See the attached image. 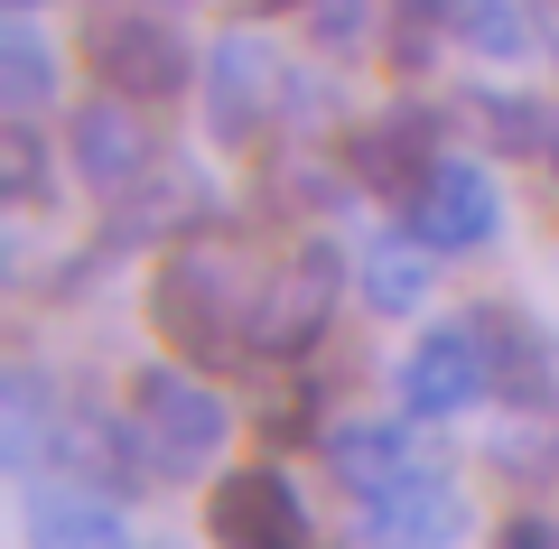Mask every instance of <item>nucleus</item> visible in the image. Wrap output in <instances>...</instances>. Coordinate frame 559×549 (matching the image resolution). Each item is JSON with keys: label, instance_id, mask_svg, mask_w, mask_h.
I'll use <instances>...</instances> for the list:
<instances>
[{"label": "nucleus", "instance_id": "obj_10", "mask_svg": "<svg viewBox=\"0 0 559 549\" xmlns=\"http://www.w3.org/2000/svg\"><path fill=\"white\" fill-rule=\"evenodd\" d=\"M345 158H355V187H364V196H392L401 205L419 177L448 158V112H429V103H382V112L345 140Z\"/></svg>", "mask_w": 559, "mask_h": 549}, {"label": "nucleus", "instance_id": "obj_18", "mask_svg": "<svg viewBox=\"0 0 559 549\" xmlns=\"http://www.w3.org/2000/svg\"><path fill=\"white\" fill-rule=\"evenodd\" d=\"M495 549H559V522L522 503V512H503V522H495Z\"/></svg>", "mask_w": 559, "mask_h": 549}, {"label": "nucleus", "instance_id": "obj_6", "mask_svg": "<svg viewBox=\"0 0 559 549\" xmlns=\"http://www.w3.org/2000/svg\"><path fill=\"white\" fill-rule=\"evenodd\" d=\"M345 308V261L326 252L318 234H299L289 252L261 261V298H252V354L289 363V354H318L326 326Z\"/></svg>", "mask_w": 559, "mask_h": 549}, {"label": "nucleus", "instance_id": "obj_16", "mask_svg": "<svg viewBox=\"0 0 559 549\" xmlns=\"http://www.w3.org/2000/svg\"><path fill=\"white\" fill-rule=\"evenodd\" d=\"M299 38L326 47V57H364V47H373V0H308Z\"/></svg>", "mask_w": 559, "mask_h": 549}, {"label": "nucleus", "instance_id": "obj_1", "mask_svg": "<svg viewBox=\"0 0 559 549\" xmlns=\"http://www.w3.org/2000/svg\"><path fill=\"white\" fill-rule=\"evenodd\" d=\"M121 429H131V466L150 493L168 485H215L224 447H234V410L205 382V363L168 354V363H140L131 392H121Z\"/></svg>", "mask_w": 559, "mask_h": 549}, {"label": "nucleus", "instance_id": "obj_20", "mask_svg": "<svg viewBox=\"0 0 559 549\" xmlns=\"http://www.w3.org/2000/svg\"><path fill=\"white\" fill-rule=\"evenodd\" d=\"M550 65H559V28H550Z\"/></svg>", "mask_w": 559, "mask_h": 549}, {"label": "nucleus", "instance_id": "obj_8", "mask_svg": "<svg viewBox=\"0 0 559 549\" xmlns=\"http://www.w3.org/2000/svg\"><path fill=\"white\" fill-rule=\"evenodd\" d=\"M401 224H411L439 261H466V252H485V242H503V187H495V168H485V158H439V168L401 196Z\"/></svg>", "mask_w": 559, "mask_h": 549}, {"label": "nucleus", "instance_id": "obj_13", "mask_svg": "<svg viewBox=\"0 0 559 549\" xmlns=\"http://www.w3.org/2000/svg\"><path fill=\"white\" fill-rule=\"evenodd\" d=\"M57 84H66L57 38L38 28V10H10V28H0V112H10V121L57 112Z\"/></svg>", "mask_w": 559, "mask_h": 549}, {"label": "nucleus", "instance_id": "obj_12", "mask_svg": "<svg viewBox=\"0 0 559 549\" xmlns=\"http://www.w3.org/2000/svg\"><path fill=\"white\" fill-rule=\"evenodd\" d=\"M429 289H439V252L392 215V234H373V242H364V261H355V298L373 317H419V308H429Z\"/></svg>", "mask_w": 559, "mask_h": 549}, {"label": "nucleus", "instance_id": "obj_14", "mask_svg": "<svg viewBox=\"0 0 559 549\" xmlns=\"http://www.w3.org/2000/svg\"><path fill=\"white\" fill-rule=\"evenodd\" d=\"M448 38H457L466 57L522 65L532 47H550V28H540V10H532V0H448Z\"/></svg>", "mask_w": 559, "mask_h": 549}, {"label": "nucleus", "instance_id": "obj_17", "mask_svg": "<svg viewBox=\"0 0 559 549\" xmlns=\"http://www.w3.org/2000/svg\"><path fill=\"white\" fill-rule=\"evenodd\" d=\"M0 150H10V205H47V150H38V121H10L0 131Z\"/></svg>", "mask_w": 559, "mask_h": 549}, {"label": "nucleus", "instance_id": "obj_11", "mask_svg": "<svg viewBox=\"0 0 559 549\" xmlns=\"http://www.w3.org/2000/svg\"><path fill=\"white\" fill-rule=\"evenodd\" d=\"M28 549H131V530H121V493L103 485H38L28 475Z\"/></svg>", "mask_w": 559, "mask_h": 549}, {"label": "nucleus", "instance_id": "obj_3", "mask_svg": "<svg viewBox=\"0 0 559 549\" xmlns=\"http://www.w3.org/2000/svg\"><path fill=\"white\" fill-rule=\"evenodd\" d=\"M485 401H503L495 298H476V308H457V317H429V335H419L411 363H401V410H419L429 429H448V419L485 410Z\"/></svg>", "mask_w": 559, "mask_h": 549}, {"label": "nucleus", "instance_id": "obj_15", "mask_svg": "<svg viewBox=\"0 0 559 549\" xmlns=\"http://www.w3.org/2000/svg\"><path fill=\"white\" fill-rule=\"evenodd\" d=\"M485 131H495V150H522V158H540L550 150V131H559V103H540V94H485Z\"/></svg>", "mask_w": 559, "mask_h": 549}, {"label": "nucleus", "instance_id": "obj_19", "mask_svg": "<svg viewBox=\"0 0 559 549\" xmlns=\"http://www.w3.org/2000/svg\"><path fill=\"white\" fill-rule=\"evenodd\" d=\"M540 168H550V187H559V131H550V150H540Z\"/></svg>", "mask_w": 559, "mask_h": 549}, {"label": "nucleus", "instance_id": "obj_7", "mask_svg": "<svg viewBox=\"0 0 559 549\" xmlns=\"http://www.w3.org/2000/svg\"><path fill=\"white\" fill-rule=\"evenodd\" d=\"M66 177H75L84 196H103V205H121L131 187H150L159 177V121H150V103H131V94H84V103H66Z\"/></svg>", "mask_w": 559, "mask_h": 549}, {"label": "nucleus", "instance_id": "obj_9", "mask_svg": "<svg viewBox=\"0 0 559 549\" xmlns=\"http://www.w3.org/2000/svg\"><path fill=\"white\" fill-rule=\"evenodd\" d=\"M205 540L215 549H318V522H308L299 485L280 466H224L205 485Z\"/></svg>", "mask_w": 559, "mask_h": 549}, {"label": "nucleus", "instance_id": "obj_4", "mask_svg": "<svg viewBox=\"0 0 559 549\" xmlns=\"http://www.w3.org/2000/svg\"><path fill=\"white\" fill-rule=\"evenodd\" d=\"M75 47H84V65H94V84L103 94H131V103H178L187 84L205 75V57L178 38V20H168V0L150 10V0H121V10H94V20L75 28Z\"/></svg>", "mask_w": 559, "mask_h": 549}, {"label": "nucleus", "instance_id": "obj_21", "mask_svg": "<svg viewBox=\"0 0 559 549\" xmlns=\"http://www.w3.org/2000/svg\"><path fill=\"white\" fill-rule=\"evenodd\" d=\"M10 10H38V0H10Z\"/></svg>", "mask_w": 559, "mask_h": 549}, {"label": "nucleus", "instance_id": "obj_2", "mask_svg": "<svg viewBox=\"0 0 559 549\" xmlns=\"http://www.w3.org/2000/svg\"><path fill=\"white\" fill-rule=\"evenodd\" d=\"M252 298H261V261L224 252V242H178L150 271V326L168 354L187 363H252Z\"/></svg>", "mask_w": 559, "mask_h": 549}, {"label": "nucleus", "instance_id": "obj_5", "mask_svg": "<svg viewBox=\"0 0 559 549\" xmlns=\"http://www.w3.org/2000/svg\"><path fill=\"white\" fill-rule=\"evenodd\" d=\"M197 94H205V131H215L224 150H252V140L289 112L299 65H289V47H280V38H261V28H224V38L205 47Z\"/></svg>", "mask_w": 559, "mask_h": 549}]
</instances>
